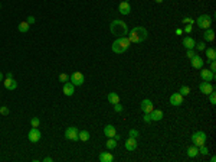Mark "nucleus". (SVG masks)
<instances>
[{"label": "nucleus", "instance_id": "1", "mask_svg": "<svg viewBox=\"0 0 216 162\" xmlns=\"http://www.w3.org/2000/svg\"><path fill=\"white\" fill-rule=\"evenodd\" d=\"M149 36V32L144 26H135L131 30H128V39L131 44H140V42L145 41Z\"/></svg>", "mask_w": 216, "mask_h": 162}, {"label": "nucleus", "instance_id": "2", "mask_svg": "<svg viewBox=\"0 0 216 162\" xmlns=\"http://www.w3.org/2000/svg\"><path fill=\"white\" fill-rule=\"evenodd\" d=\"M110 30L111 34L117 38H121V36H127L128 35V26L124 20L120 19H114L111 23H110Z\"/></svg>", "mask_w": 216, "mask_h": 162}, {"label": "nucleus", "instance_id": "3", "mask_svg": "<svg viewBox=\"0 0 216 162\" xmlns=\"http://www.w3.org/2000/svg\"><path fill=\"white\" fill-rule=\"evenodd\" d=\"M130 45H131V42L128 39V36H121V38H117L115 41L112 42L111 49L114 54H124L125 51H128Z\"/></svg>", "mask_w": 216, "mask_h": 162}, {"label": "nucleus", "instance_id": "4", "mask_svg": "<svg viewBox=\"0 0 216 162\" xmlns=\"http://www.w3.org/2000/svg\"><path fill=\"white\" fill-rule=\"evenodd\" d=\"M194 23L198 25V28H200V29H208V28L212 26V16L210 15H200L198 18V19L194 20Z\"/></svg>", "mask_w": 216, "mask_h": 162}, {"label": "nucleus", "instance_id": "5", "mask_svg": "<svg viewBox=\"0 0 216 162\" xmlns=\"http://www.w3.org/2000/svg\"><path fill=\"white\" fill-rule=\"evenodd\" d=\"M206 140H208V136H206L205 132H202V130L194 132L193 135H192V143L196 145L198 148L202 146V145H206Z\"/></svg>", "mask_w": 216, "mask_h": 162}, {"label": "nucleus", "instance_id": "6", "mask_svg": "<svg viewBox=\"0 0 216 162\" xmlns=\"http://www.w3.org/2000/svg\"><path fill=\"white\" fill-rule=\"evenodd\" d=\"M78 128H75V126H69V128H66V130H65V139L68 140H72V142H76L78 140Z\"/></svg>", "mask_w": 216, "mask_h": 162}, {"label": "nucleus", "instance_id": "7", "mask_svg": "<svg viewBox=\"0 0 216 162\" xmlns=\"http://www.w3.org/2000/svg\"><path fill=\"white\" fill-rule=\"evenodd\" d=\"M69 81H71L74 86H82L84 81H85V77H84L82 72L75 71V72H72L71 76H69Z\"/></svg>", "mask_w": 216, "mask_h": 162}, {"label": "nucleus", "instance_id": "8", "mask_svg": "<svg viewBox=\"0 0 216 162\" xmlns=\"http://www.w3.org/2000/svg\"><path fill=\"white\" fill-rule=\"evenodd\" d=\"M199 90H200L202 94L209 96L212 91H215V86H213L210 81H202V83L199 84Z\"/></svg>", "mask_w": 216, "mask_h": 162}, {"label": "nucleus", "instance_id": "9", "mask_svg": "<svg viewBox=\"0 0 216 162\" xmlns=\"http://www.w3.org/2000/svg\"><path fill=\"white\" fill-rule=\"evenodd\" d=\"M41 138H42V133L37 128H32L29 130V133H27V139H29V142H32V143H37L41 140Z\"/></svg>", "mask_w": 216, "mask_h": 162}, {"label": "nucleus", "instance_id": "10", "mask_svg": "<svg viewBox=\"0 0 216 162\" xmlns=\"http://www.w3.org/2000/svg\"><path fill=\"white\" fill-rule=\"evenodd\" d=\"M200 78L202 81H213L215 80V72H212L209 68H200Z\"/></svg>", "mask_w": 216, "mask_h": 162}, {"label": "nucleus", "instance_id": "11", "mask_svg": "<svg viewBox=\"0 0 216 162\" xmlns=\"http://www.w3.org/2000/svg\"><path fill=\"white\" fill-rule=\"evenodd\" d=\"M190 64H192V67L193 68H196V70H200V68L205 65V61H203V58H202L200 55L194 54L193 57L190 58Z\"/></svg>", "mask_w": 216, "mask_h": 162}, {"label": "nucleus", "instance_id": "12", "mask_svg": "<svg viewBox=\"0 0 216 162\" xmlns=\"http://www.w3.org/2000/svg\"><path fill=\"white\" fill-rule=\"evenodd\" d=\"M183 100H184V97H183L180 93H173V94L170 96V98H169V102H170L171 106H176V107H179V106L183 104Z\"/></svg>", "mask_w": 216, "mask_h": 162}, {"label": "nucleus", "instance_id": "13", "mask_svg": "<svg viewBox=\"0 0 216 162\" xmlns=\"http://www.w3.org/2000/svg\"><path fill=\"white\" fill-rule=\"evenodd\" d=\"M140 109H141L143 113H150V112L154 109V104H153V102H151V100L145 98V100H143V102L140 103Z\"/></svg>", "mask_w": 216, "mask_h": 162}, {"label": "nucleus", "instance_id": "14", "mask_svg": "<svg viewBox=\"0 0 216 162\" xmlns=\"http://www.w3.org/2000/svg\"><path fill=\"white\" fill-rule=\"evenodd\" d=\"M62 91H63V94L65 96L71 97V96H74V93H75V86L71 83V81H66V83H63Z\"/></svg>", "mask_w": 216, "mask_h": 162}, {"label": "nucleus", "instance_id": "15", "mask_svg": "<svg viewBox=\"0 0 216 162\" xmlns=\"http://www.w3.org/2000/svg\"><path fill=\"white\" fill-rule=\"evenodd\" d=\"M118 12L121 13L123 16H127V15H130L131 13V6H130V3L128 2H121V3L118 4Z\"/></svg>", "mask_w": 216, "mask_h": 162}, {"label": "nucleus", "instance_id": "16", "mask_svg": "<svg viewBox=\"0 0 216 162\" xmlns=\"http://www.w3.org/2000/svg\"><path fill=\"white\" fill-rule=\"evenodd\" d=\"M137 146H138L137 138H130V136H128V139L125 140V149H127V151L133 152V151L137 149Z\"/></svg>", "mask_w": 216, "mask_h": 162}, {"label": "nucleus", "instance_id": "17", "mask_svg": "<svg viewBox=\"0 0 216 162\" xmlns=\"http://www.w3.org/2000/svg\"><path fill=\"white\" fill-rule=\"evenodd\" d=\"M149 116H150V120L151 122H160L163 119V112L159 109H153L149 113Z\"/></svg>", "mask_w": 216, "mask_h": 162}, {"label": "nucleus", "instance_id": "18", "mask_svg": "<svg viewBox=\"0 0 216 162\" xmlns=\"http://www.w3.org/2000/svg\"><path fill=\"white\" fill-rule=\"evenodd\" d=\"M182 44L186 49H194V46H196V41H194L192 36H184L183 41H182Z\"/></svg>", "mask_w": 216, "mask_h": 162}, {"label": "nucleus", "instance_id": "19", "mask_svg": "<svg viewBox=\"0 0 216 162\" xmlns=\"http://www.w3.org/2000/svg\"><path fill=\"white\" fill-rule=\"evenodd\" d=\"M3 84H4V87H6L7 90H10V91L17 88V81H16L15 78H4Z\"/></svg>", "mask_w": 216, "mask_h": 162}, {"label": "nucleus", "instance_id": "20", "mask_svg": "<svg viewBox=\"0 0 216 162\" xmlns=\"http://www.w3.org/2000/svg\"><path fill=\"white\" fill-rule=\"evenodd\" d=\"M205 54L206 58H208V62H212V61H216V49L215 48H205Z\"/></svg>", "mask_w": 216, "mask_h": 162}, {"label": "nucleus", "instance_id": "21", "mask_svg": "<svg viewBox=\"0 0 216 162\" xmlns=\"http://www.w3.org/2000/svg\"><path fill=\"white\" fill-rule=\"evenodd\" d=\"M203 41L205 42L215 41V32H213V29H210V28L205 29V32H203Z\"/></svg>", "mask_w": 216, "mask_h": 162}, {"label": "nucleus", "instance_id": "22", "mask_svg": "<svg viewBox=\"0 0 216 162\" xmlns=\"http://www.w3.org/2000/svg\"><path fill=\"white\" fill-rule=\"evenodd\" d=\"M98 159H100V162H112L114 161V155L111 152H101Z\"/></svg>", "mask_w": 216, "mask_h": 162}, {"label": "nucleus", "instance_id": "23", "mask_svg": "<svg viewBox=\"0 0 216 162\" xmlns=\"http://www.w3.org/2000/svg\"><path fill=\"white\" fill-rule=\"evenodd\" d=\"M104 135L107 138H114L117 135V130H115V126H112V124H107L104 128Z\"/></svg>", "mask_w": 216, "mask_h": 162}, {"label": "nucleus", "instance_id": "24", "mask_svg": "<svg viewBox=\"0 0 216 162\" xmlns=\"http://www.w3.org/2000/svg\"><path fill=\"white\" fill-rule=\"evenodd\" d=\"M186 154H187L189 158H196V156L199 155V148L196 146V145H192V146H189L186 149Z\"/></svg>", "mask_w": 216, "mask_h": 162}, {"label": "nucleus", "instance_id": "25", "mask_svg": "<svg viewBox=\"0 0 216 162\" xmlns=\"http://www.w3.org/2000/svg\"><path fill=\"white\" fill-rule=\"evenodd\" d=\"M91 139V135L88 130H79L78 133V140H81V142H88V140Z\"/></svg>", "mask_w": 216, "mask_h": 162}, {"label": "nucleus", "instance_id": "26", "mask_svg": "<svg viewBox=\"0 0 216 162\" xmlns=\"http://www.w3.org/2000/svg\"><path fill=\"white\" fill-rule=\"evenodd\" d=\"M117 145H118V140H117L115 138H108L107 143H105V146H107V149H110V151H112V149H115Z\"/></svg>", "mask_w": 216, "mask_h": 162}, {"label": "nucleus", "instance_id": "27", "mask_svg": "<svg viewBox=\"0 0 216 162\" xmlns=\"http://www.w3.org/2000/svg\"><path fill=\"white\" fill-rule=\"evenodd\" d=\"M107 98H108V102L111 103V104H115V103H120V96L117 94V93H108Z\"/></svg>", "mask_w": 216, "mask_h": 162}, {"label": "nucleus", "instance_id": "28", "mask_svg": "<svg viewBox=\"0 0 216 162\" xmlns=\"http://www.w3.org/2000/svg\"><path fill=\"white\" fill-rule=\"evenodd\" d=\"M29 26L30 25L27 22H20L19 23V26H17V30L19 32H22V34H26L27 30H29Z\"/></svg>", "mask_w": 216, "mask_h": 162}, {"label": "nucleus", "instance_id": "29", "mask_svg": "<svg viewBox=\"0 0 216 162\" xmlns=\"http://www.w3.org/2000/svg\"><path fill=\"white\" fill-rule=\"evenodd\" d=\"M179 93L183 96V97H186V96L190 94V88L187 86H182L180 87V90H179Z\"/></svg>", "mask_w": 216, "mask_h": 162}, {"label": "nucleus", "instance_id": "30", "mask_svg": "<svg viewBox=\"0 0 216 162\" xmlns=\"http://www.w3.org/2000/svg\"><path fill=\"white\" fill-rule=\"evenodd\" d=\"M39 124H41L39 117H32V119H30V126H32V128H39Z\"/></svg>", "mask_w": 216, "mask_h": 162}, {"label": "nucleus", "instance_id": "31", "mask_svg": "<svg viewBox=\"0 0 216 162\" xmlns=\"http://www.w3.org/2000/svg\"><path fill=\"white\" fill-rule=\"evenodd\" d=\"M209 103H210L212 106L216 104V93H215V91H212V93L209 94Z\"/></svg>", "mask_w": 216, "mask_h": 162}, {"label": "nucleus", "instance_id": "32", "mask_svg": "<svg viewBox=\"0 0 216 162\" xmlns=\"http://www.w3.org/2000/svg\"><path fill=\"white\" fill-rule=\"evenodd\" d=\"M58 80H59L61 83H66V81H69V76L65 74V72H62V74H59V78Z\"/></svg>", "mask_w": 216, "mask_h": 162}, {"label": "nucleus", "instance_id": "33", "mask_svg": "<svg viewBox=\"0 0 216 162\" xmlns=\"http://www.w3.org/2000/svg\"><path fill=\"white\" fill-rule=\"evenodd\" d=\"M199 154L208 155V154H209V148L206 146V145H202V146H199Z\"/></svg>", "mask_w": 216, "mask_h": 162}, {"label": "nucleus", "instance_id": "34", "mask_svg": "<svg viewBox=\"0 0 216 162\" xmlns=\"http://www.w3.org/2000/svg\"><path fill=\"white\" fill-rule=\"evenodd\" d=\"M128 135H130V138H137L138 139V130H135V129H130V132H128Z\"/></svg>", "mask_w": 216, "mask_h": 162}, {"label": "nucleus", "instance_id": "35", "mask_svg": "<svg viewBox=\"0 0 216 162\" xmlns=\"http://www.w3.org/2000/svg\"><path fill=\"white\" fill-rule=\"evenodd\" d=\"M194 48L198 49V51H205L206 44H205V42H199V44H196V46H194Z\"/></svg>", "mask_w": 216, "mask_h": 162}, {"label": "nucleus", "instance_id": "36", "mask_svg": "<svg viewBox=\"0 0 216 162\" xmlns=\"http://www.w3.org/2000/svg\"><path fill=\"white\" fill-rule=\"evenodd\" d=\"M0 114L7 116V114H9V107H6V106H2V107H0Z\"/></svg>", "mask_w": 216, "mask_h": 162}, {"label": "nucleus", "instance_id": "37", "mask_svg": "<svg viewBox=\"0 0 216 162\" xmlns=\"http://www.w3.org/2000/svg\"><path fill=\"white\" fill-rule=\"evenodd\" d=\"M112 107H114V110H115L117 113H121V112H123V106L120 104V103H115V104H112Z\"/></svg>", "mask_w": 216, "mask_h": 162}, {"label": "nucleus", "instance_id": "38", "mask_svg": "<svg viewBox=\"0 0 216 162\" xmlns=\"http://www.w3.org/2000/svg\"><path fill=\"white\" fill-rule=\"evenodd\" d=\"M182 22H183V23H187V25H193V23H194V19H192V18H183Z\"/></svg>", "mask_w": 216, "mask_h": 162}, {"label": "nucleus", "instance_id": "39", "mask_svg": "<svg viewBox=\"0 0 216 162\" xmlns=\"http://www.w3.org/2000/svg\"><path fill=\"white\" fill-rule=\"evenodd\" d=\"M209 70L212 72H216V61H212L210 62V67H209Z\"/></svg>", "mask_w": 216, "mask_h": 162}, {"label": "nucleus", "instance_id": "40", "mask_svg": "<svg viewBox=\"0 0 216 162\" xmlns=\"http://www.w3.org/2000/svg\"><path fill=\"white\" fill-rule=\"evenodd\" d=\"M194 55V49H187V52H186V57L187 58H192Z\"/></svg>", "mask_w": 216, "mask_h": 162}, {"label": "nucleus", "instance_id": "41", "mask_svg": "<svg viewBox=\"0 0 216 162\" xmlns=\"http://www.w3.org/2000/svg\"><path fill=\"white\" fill-rule=\"evenodd\" d=\"M192 26H193V25H186V26H184V32H186V34H190V32H192Z\"/></svg>", "mask_w": 216, "mask_h": 162}, {"label": "nucleus", "instance_id": "42", "mask_svg": "<svg viewBox=\"0 0 216 162\" xmlns=\"http://www.w3.org/2000/svg\"><path fill=\"white\" fill-rule=\"evenodd\" d=\"M144 114H145V116L143 117V120H144L145 123H150V122H151V120H150V116H149V113H144Z\"/></svg>", "mask_w": 216, "mask_h": 162}, {"label": "nucleus", "instance_id": "43", "mask_svg": "<svg viewBox=\"0 0 216 162\" xmlns=\"http://www.w3.org/2000/svg\"><path fill=\"white\" fill-rule=\"evenodd\" d=\"M35 20H36V19H35V16H29V18H27V20H26V22L30 25V23H35Z\"/></svg>", "mask_w": 216, "mask_h": 162}, {"label": "nucleus", "instance_id": "44", "mask_svg": "<svg viewBox=\"0 0 216 162\" xmlns=\"http://www.w3.org/2000/svg\"><path fill=\"white\" fill-rule=\"evenodd\" d=\"M53 159L51 158V156H45V158H43V162H52Z\"/></svg>", "mask_w": 216, "mask_h": 162}, {"label": "nucleus", "instance_id": "45", "mask_svg": "<svg viewBox=\"0 0 216 162\" xmlns=\"http://www.w3.org/2000/svg\"><path fill=\"white\" fill-rule=\"evenodd\" d=\"M3 80H4V76H3V72L0 71V83H3Z\"/></svg>", "mask_w": 216, "mask_h": 162}, {"label": "nucleus", "instance_id": "46", "mask_svg": "<svg viewBox=\"0 0 216 162\" xmlns=\"http://www.w3.org/2000/svg\"><path fill=\"white\" fill-rule=\"evenodd\" d=\"M6 78H13V74H12V72H7V74H6Z\"/></svg>", "mask_w": 216, "mask_h": 162}, {"label": "nucleus", "instance_id": "47", "mask_svg": "<svg viewBox=\"0 0 216 162\" xmlns=\"http://www.w3.org/2000/svg\"><path fill=\"white\" fill-rule=\"evenodd\" d=\"M176 34H177V35H182V34H183V30H182V29H176Z\"/></svg>", "mask_w": 216, "mask_h": 162}, {"label": "nucleus", "instance_id": "48", "mask_svg": "<svg viewBox=\"0 0 216 162\" xmlns=\"http://www.w3.org/2000/svg\"><path fill=\"white\" fill-rule=\"evenodd\" d=\"M210 162H216V156H212V158H210Z\"/></svg>", "mask_w": 216, "mask_h": 162}, {"label": "nucleus", "instance_id": "49", "mask_svg": "<svg viewBox=\"0 0 216 162\" xmlns=\"http://www.w3.org/2000/svg\"><path fill=\"white\" fill-rule=\"evenodd\" d=\"M154 2H156V3H163L164 0H154Z\"/></svg>", "mask_w": 216, "mask_h": 162}, {"label": "nucleus", "instance_id": "50", "mask_svg": "<svg viewBox=\"0 0 216 162\" xmlns=\"http://www.w3.org/2000/svg\"><path fill=\"white\" fill-rule=\"evenodd\" d=\"M0 9H2V3H0Z\"/></svg>", "mask_w": 216, "mask_h": 162}]
</instances>
